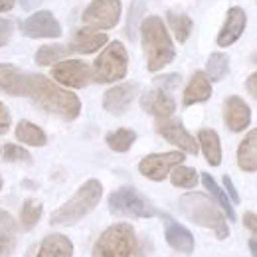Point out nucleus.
Returning <instances> with one entry per match:
<instances>
[{
  "label": "nucleus",
  "instance_id": "f257e3e1",
  "mask_svg": "<svg viewBox=\"0 0 257 257\" xmlns=\"http://www.w3.org/2000/svg\"><path fill=\"white\" fill-rule=\"evenodd\" d=\"M28 97H32L34 103L44 111L58 115L64 121H73L81 113L79 97L38 73H28Z\"/></svg>",
  "mask_w": 257,
  "mask_h": 257
},
{
  "label": "nucleus",
  "instance_id": "f03ea898",
  "mask_svg": "<svg viewBox=\"0 0 257 257\" xmlns=\"http://www.w3.org/2000/svg\"><path fill=\"white\" fill-rule=\"evenodd\" d=\"M141 44L147 58L149 71H161L176 56L174 44L168 36V30L159 16H149L141 22Z\"/></svg>",
  "mask_w": 257,
  "mask_h": 257
},
{
  "label": "nucleus",
  "instance_id": "7ed1b4c3",
  "mask_svg": "<svg viewBox=\"0 0 257 257\" xmlns=\"http://www.w3.org/2000/svg\"><path fill=\"white\" fill-rule=\"evenodd\" d=\"M178 208L190 222L212 229L218 239H225L229 235V227H227V222H225L224 210L212 198H208L206 194H184L178 200Z\"/></svg>",
  "mask_w": 257,
  "mask_h": 257
},
{
  "label": "nucleus",
  "instance_id": "20e7f679",
  "mask_svg": "<svg viewBox=\"0 0 257 257\" xmlns=\"http://www.w3.org/2000/svg\"><path fill=\"white\" fill-rule=\"evenodd\" d=\"M103 196V186L101 182L91 178L85 184L79 186V190L73 194L64 206H60L52 218L50 224L52 225H71L75 222H79L81 218H85L91 210H95V206L101 202Z\"/></svg>",
  "mask_w": 257,
  "mask_h": 257
},
{
  "label": "nucleus",
  "instance_id": "39448f33",
  "mask_svg": "<svg viewBox=\"0 0 257 257\" xmlns=\"http://www.w3.org/2000/svg\"><path fill=\"white\" fill-rule=\"evenodd\" d=\"M137 247V235L131 224L109 225L95 241L91 257H131Z\"/></svg>",
  "mask_w": 257,
  "mask_h": 257
},
{
  "label": "nucleus",
  "instance_id": "423d86ee",
  "mask_svg": "<svg viewBox=\"0 0 257 257\" xmlns=\"http://www.w3.org/2000/svg\"><path fill=\"white\" fill-rule=\"evenodd\" d=\"M128 54L121 42H111L93 62V79L97 83H115L127 75Z\"/></svg>",
  "mask_w": 257,
  "mask_h": 257
},
{
  "label": "nucleus",
  "instance_id": "0eeeda50",
  "mask_svg": "<svg viewBox=\"0 0 257 257\" xmlns=\"http://www.w3.org/2000/svg\"><path fill=\"white\" fill-rule=\"evenodd\" d=\"M109 210L115 216L128 218H153L157 214L155 206L149 202L145 194H141L133 186H121L109 196Z\"/></svg>",
  "mask_w": 257,
  "mask_h": 257
},
{
  "label": "nucleus",
  "instance_id": "6e6552de",
  "mask_svg": "<svg viewBox=\"0 0 257 257\" xmlns=\"http://www.w3.org/2000/svg\"><path fill=\"white\" fill-rule=\"evenodd\" d=\"M121 0H91L81 14V22L95 30H111L121 20Z\"/></svg>",
  "mask_w": 257,
  "mask_h": 257
},
{
  "label": "nucleus",
  "instance_id": "1a4fd4ad",
  "mask_svg": "<svg viewBox=\"0 0 257 257\" xmlns=\"http://www.w3.org/2000/svg\"><path fill=\"white\" fill-rule=\"evenodd\" d=\"M184 153L182 151H172V153H157V155H149L139 162V172L153 180V182H161L164 180L176 166H180L184 162Z\"/></svg>",
  "mask_w": 257,
  "mask_h": 257
},
{
  "label": "nucleus",
  "instance_id": "9d476101",
  "mask_svg": "<svg viewBox=\"0 0 257 257\" xmlns=\"http://www.w3.org/2000/svg\"><path fill=\"white\" fill-rule=\"evenodd\" d=\"M52 75L58 83L71 89H81L93 79V69L81 60H64L54 65Z\"/></svg>",
  "mask_w": 257,
  "mask_h": 257
},
{
  "label": "nucleus",
  "instance_id": "9b49d317",
  "mask_svg": "<svg viewBox=\"0 0 257 257\" xmlns=\"http://www.w3.org/2000/svg\"><path fill=\"white\" fill-rule=\"evenodd\" d=\"M20 32L26 38H60L62 36V26L56 20V16L48 10H40L32 16H28L24 22H20Z\"/></svg>",
  "mask_w": 257,
  "mask_h": 257
},
{
  "label": "nucleus",
  "instance_id": "f8f14e48",
  "mask_svg": "<svg viewBox=\"0 0 257 257\" xmlns=\"http://www.w3.org/2000/svg\"><path fill=\"white\" fill-rule=\"evenodd\" d=\"M157 133L162 139H166L170 145L178 147L180 151L188 153V155H196L198 153V143L192 135L184 128V125L178 119H162L157 123Z\"/></svg>",
  "mask_w": 257,
  "mask_h": 257
},
{
  "label": "nucleus",
  "instance_id": "ddd939ff",
  "mask_svg": "<svg viewBox=\"0 0 257 257\" xmlns=\"http://www.w3.org/2000/svg\"><path fill=\"white\" fill-rule=\"evenodd\" d=\"M224 123L231 133H241L251 123V109L239 95H229L224 101Z\"/></svg>",
  "mask_w": 257,
  "mask_h": 257
},
{
  "label": "nucleus",
  "instance_id": "4468645a",
  "mask_svg": "<svg viewBox=\"0 0 257 257\" xmlns=\"http://www.w3.org/2000/svg\"><path fill=\"white\" fill-rule=\"evenodd\" d=\"M137 93H139V85L137 83L115 85V87L105 91V95H103V109L107 113H111V115H123L131 107V103L135 101Z\"/></svg>",
  "mask_w": 257,
  "mask_h": 257
},
{
  "label": "nucleus",
  "instance_id": "2eb2a0df",
  "mask_svg": "<svg viewBox=\"0 0 257 257\" xmlns=\"http://www.w3.org/2000/svg\"><path fill=\"white\" fill-rule=\"evenodd\" d=\"M245 24H247V14L243 8L239 6H231L225 14V22L222 26V30L218 34V46L220 48H229L231 44H235L241 34L245 30Z\"/></svg>",
  "mask_w": 257,
  "mask_h": 257
},
{
  "label": "nucleus",
  "instance_id": "dca6fc26",
  "mask_svg": "<svg viewBox=\"0 0 257 257\" xmlns=\"http://www.w3.org/2000/svg\"><path fill=\"white\" fill-rule=\"evenodd\" d=\"M161 218H162V224H164V237H166V243H168L172 249L180 251V253H192V249H194L192 233H190L184 225L178 224L172 216H168V214H161Z\"/></svg>",
  "mask_w": 257,
  "mask_h": 257
},
{
  "label": "nucleus",
  "instance_id": "f3484780",
  "mask_svg": "<svg viewBox=\"0 0 257 257\" xmlns=\"http://www.w3.org/2000/svg\"><path fill=\"white\" fill-rule=\"evenodd\" d=\"M141 107L149 115H153L159 121H162V119H170V115L176 109V103H174V99L168 95L164 89H151V91H145L143 93V97H141Z\"/></svg>",
  "mask_w": 257,
  "mask_h": 257
},
{
  "label": "nucleus",
  "instance_id": "a211bd4d",
  "mask_svg": "<svg viewBox=\"0 0 257 257\" xmlns=\"http://www.w3.org/2000/svg\"><path fill=\"white\" fill-rule=\"evenodd\" d=\"M0 91L14 97L28 95V75L16 65L0 64Z\"/></svg>",
  "mask_w": 257,
  "mask_h": 257
},
{
  "label": "nucleus",
  "instance_id": "6ab92c4d",
  "mask_svg": "<svg viewBox=\"0 0 257 257\" xmlns=\"http://www.w3.org/2000/svg\"><path fill=\"white\" fill-rule=\"evenodd\" d=\"M212 97V81L210 77L206 75V71H196L186 89H184V95H182V103L184 107H190L194 103H204Z\"/></svg>",
  "mask_w": 257,
  "mask_h": 257
},
{
  "label": "nucleus",
  "instance_id": "aec40b11",
  "mask_svg": "<svg viewBox=\"0 0 257 257\" xmlns=\"http://www.w3.org/2000/svg\"><path fill=\"white\" fill-rule=\"evenodd\" d=\"M107 44V36L103 32H97L95 28H81L77 30L71 42V50L77 54H93L97 50H101Z\"/></svg>",
  "mask_w": 257,
  "mask_h": 257
},
{
  "label": "nucleus",
  "instance_id": "412c9836",
  "mask_svg": "<svg viewBox=\"0 0 257 257\" xmlns=\"http://www.w3.org/2000/svg\"><path fill=\"white\" fill-rule=\"evenodd\" d=\"M73 255V243L69 237L62 233H50L42 239L38 255L36 257H71Z\"/></svg>",
  "mask_w": 257,
  "mask_h": 257
},
{
  "label": "nucleus",
  "instance_id": "4be33fe9",
  "mask_svg": "<svg viewBox=\"0 0 257 257\" xmlns=\"http://www.w3.org/2000/svg\"><path fill=\"white\" fill-rule=\"evenodd\" d=\"M198 143H200V149H202L210 166L222 164V143H220V137L214 128H200Z\"/></svg>",
  "mask_w": 257,
  "mask_h": 257
},
{
  "label": "nucleus",
  "instance_id": "5701e85b",
  "mask_svg": "<svg viewBox=\"0 0 257 257\" xmlns=\"http://www.w3.org/2000/svg\"><path fill=\"white\" fill-rule=\"evenodd\" d=\"M237 166L245 172L257 170V128H251L237 147Z\"/></svg>",
  "mask_w": 257,
  "mask_h": 257
},
{
  "label": "nucleus",
  "instance_id": "b1692460",
  "mask_svg": "<svg viewBox=\"0 0 257 257\" xmlns=\"http://www.w3.org/2000/svg\"><path fill=\"white\" fill-rule=\"evenodd\" d=\"M16 241H18V233L14 218L6 210H0V255H12L16 249Z\"/></svg>",
  "mask_w": 257,
  "mask_h": 257
},
{
  "label": "nucleus",
  "instance_id": "393cba45",
  "mask_svg": "<svg viewBox=\"0 0 257 257\" xmlns=\"http://www.w3.org/2000/svg\"><path fill=\"white\" fill-rule=\"evenodd\" d=\"M166 20H168V26H170V30L174 34V38L180 44H184L190 38V34H192V18L188 14L168 10L166 12Z\"/></svg>",
  "mask_w": 257,
  "mask_h": 257
},
{
  "label": "nucleus",
  "instance_id": "a878e982",
  "mask_svg": "<svg viewBox=\"0 0 257 257\" xmlns=\"http://www.w3.org/2000/svg\"><path fill=\"white\" fill-rule=\"evenodd\" d=\"M16 139L24 145H30V147H44L48 143L46 133L30 121H20L16 125Z\"/></svg>",
  "mask_w": 257,
  "mask_h": 257
},
{
  "label": "nucleus",
  "instance_id": "bb28decb",
  "mask_svg": "<svg viewBox=\"0 0 257 257\" xmlns=\"http://www.w3.org/2000/svg\"><path fill=\"white\" fill-rule=\"evenodd\" d=\"M200 178H202V182H204L206 190L214 196V200L218 202V206L224 210L225 218H229V220L233 222V220H235V212H233V208H231V200H229V196H227V194H225L224 190H222V188L216 184V180H214V178H212L208 172H204Z\"/></svg>",
  "mask_w": 257,
  "mask_h": 257
},
{
  "label": "nucleus",
  "instance_id": "cd10ccee",
  "mask_svg": "<svg viewBox=\"0 0 257 257\" xmlns=\"http://www.w3.org/2000/svg\"><path fill=\"white\" fill-rule=\"evenodd\" d=\"M107 145L111 151L115 153H127L128 149L135 145L137 141V133L131 131V128H117V131H111L107 137H105Z\"/></svg>",
  "mask_w": 257,
  "mask_h": 257
},
{
  "label": "nucleus",
  "instance_id": "c85d7f7f",
  "mask_svg": "<svg viewBox=\"0 0 257 257\" xmlns=\"http://www.w3.org/2000/svg\"><path fill=\"white\" fill-rule=\"evenodd\" d=\"M71 48H65L62 44H48L42 46L36 52V64L38 65H56L64 60L65 56L69 54Z\"/></svg>",
  "mask_w": 257,
  "mask_h": 257
},
{
  "label": "nucleus",
  "instance_id": "c756f323",
  "mask_svg": "<svg viewBox=\"0 0 257 257\" xmlns=\"http://www.w3.org/2000/svg\"><path fill=\"white\" fill-rule=\"evenodd\" d=\"M227 69H229V58L222 54V52H216L208 58L206 62V75L210 77V81H220L227 75Z\"/></svg>",
  "mask_w": 257,
  "mask_h": 257
},
{
  "label": "nucleus",
  "instance_id": "7c9ffc66",
  "mask_svg": "<svg viewBox=\"0 0 257 257\" xmlns=\"http://www.w3.org/2000/svg\"><path fill=\"white\" fill-rule=\"evenodd\" d=\"M42 204L38 202V200H34V198H28V200H24V204H22V212H20V222H22V227L24 229H32L34 225L40 222V218H42Z\"/></svg>",
  "mask_w": 257,
  "mask_h": 257
},
{
  "label": "nucleus",
  "instance_id": "2f4dec72",
  "mask_svg": "<svg viewBox=\"0 0 257 257\" xmlns=\"http://www.w3.org/2000/svg\"><path fill=\"white\" fill-rule=\"evenodd\" d=\"M198 172L190 168V166H176L172 172H170V182L172 186L176 188H194L198 184Z\"/></svg>",
  "mask_w": 257,
  "mask_h": 257
},
{
  "label": "nucleus",
  "instance_id": "473e14b6",
  "mask_svg": "<svg viewBox=\"0 0 257 257\" xmlns=\"http://www.w3.org/2000/svg\"><path fill=\"white\" fill-rule=\"evenodd\" d=\"M143 10H145V6H143L141 0H135V2L131 4V12H128V22H127V36L131 40L137 38V26L141 24L139 18H141ZM139 28H141V26H139Z\"/></svg>",
  "mask_w": 257,
  "mask_h": 257
},
{
  "label": "nucleus",
  "instance_id": "72a5a7b5",
  "mask_svg": "<svg viewBox=\"0 0 257 257\" xmlns=\"http://www.w3.org/2000/svg\"><path fill=\"white\" fill-rule=\"evenodd\" d=\"M2 157L6 162H30L32 157L26 149L22 147H16V145H6L4 151H2Z\"/></svg>",
  "mask_w": 257,
  "mask_h": 257
},
{
  "label": "nucleus",
  "instance_id": "f704fd0d",
  "mask_svg": "<svg viewBox=\"0 0 257 257\" xmlns=\"http://www.w3.org/2000/svg\"><path fill=\"white\" fill-rule=\"evenodd\" d=\"M155 83H157V85H161L164 91H166V89H174V87H178V85H180V75H178V73L161 75V77H157V79H155Z\"/></svg>",
  "mask_w": 257,
  "mask_h": 257
},
{
  "label": "nucleus",
  "instance_id": "c9c22d12",
  "mask_svg": "<svg viewBox=\"0 0 257 257\" xmlns=\"http://www.w3.org/2000/svg\"><path fill=\"white\" fill-rule=\"evenodd\" d=\"M10 38H12V22L0 18V48L6 46L10 42Z\"/></svg>",
  "mask_w": 257,
  "mask_h": 257
},
{
  "label": "nucleus",
  "instance_id": "e433bc0d",
  "mask_svg": "<svg viewBox=\"0 0 257 257\" xmlns=\"http://www.w3.org/2000/svg\"><path fill=\"white\" fill-rule=\"evenodd\" d=\"M243 225L249 229V233L253 235V239H257V214L245 212V214H243Z\"/></svg>",
  "mask_w": 257,
  "mask_h": 257
},
{
  "label": "nucleus",
  "instance_id": "4c0bfd02",
  "mask_svg": "<svg viewBox=\"0 0 257 257\" xmlns=\"http://www.w3.org/2000/svg\"><path fill=\"white\" fill-rule=\"evenodd\" d=\"M222 180H224L225 194L229 196V200H231L233 204H239V194H237V190H235V186H233V182H231V178H229V176H224Z\"/></svg>",
  "mask_w": 257,
  "mask_h": 257
},
{
  "label": "nucleus",
  "instance_id": "58836bf2",
  "mask_svg": "<svg viewBox=\"0 0 257 257\" xmlns=\"http://www.w3.org/2000/svg\"><path fill=\"white\" fill-rule=\"evenodd\" d=\"M10 128V113L4 107V103L0 101V135H4Z\"/></svg>",
  "mask_w": 257,
  "mask_h": 257
},
{
  "label": "nucleus",
  "instance_id": "ea45409f",
  "mask_svg": "<svg viewBox=\"0 0 257 257\" xmlns=\"http://www.w3.org/2000/svg\"><path fill=\"white\" fill-rule=\"evenodd\" d=\"M245 87H247V91H249V95L257 99V71L255 73H251L249 77H247V81H245Z\"/></svg>",
  "mask_w": 257,
  "mask_h": 257
},
{
  "label": "nucleus",
  "instance_id": "a19ab883",
  "mask_svg": "<svg viewBox=\"0 0 257 257\" xmlns=\"http://www.w3.org/2000/svg\"><path fill=\"white\" fill-rule=\"evenodd\" d=\"M42 2H44V0H20V4H22L24 10H34V8H38Z\"/></svg>",
  "mask_w": 257,
  "mask_h": 257
},
{
  "label": "nucleus",
  "instance_id": "79ce46f5",
  "mask_svg": "<svg viewBox=\"0 0 257 257\" xmlns=\"http://www.w3.org/2000/svg\"><path fill=\"white\" fill-rule=\"evenodd\" d=\"M16 0H0V12H8L14 6Z\"/></svg>",
  "mask_w": 257,
  "mask_h": 257
},
{
  "label": "nucleus",
  "instance_id": "37998d69",
  "mask_svg": "<svg viewBox=\"0 0 257 257\" xmlns=\"http://www.w3.org/2000/svg\"><path fill=\"white\" fill-rule=\"evenodd\" d=\"M249 251L251 257H257V239H249Z\"/></svg>",
  "mask_w": 257,
  "mask_h": 257
},
{
  "label": "nucleus",
  "instance_id": "c03bdc74",
  "mask_svg": "<svg viewBox=\"0 0 257 257\" xmlns=\"http://www.w3.org/2000/svg\"><path fill=\"white\" fill-rule=\"evenodd\" d=\"M2 186H4V182H2V176H0V190H2Z\"/></svg>",
  "mask_w": 257,
  "mask_h": 257
}]
</instances>
